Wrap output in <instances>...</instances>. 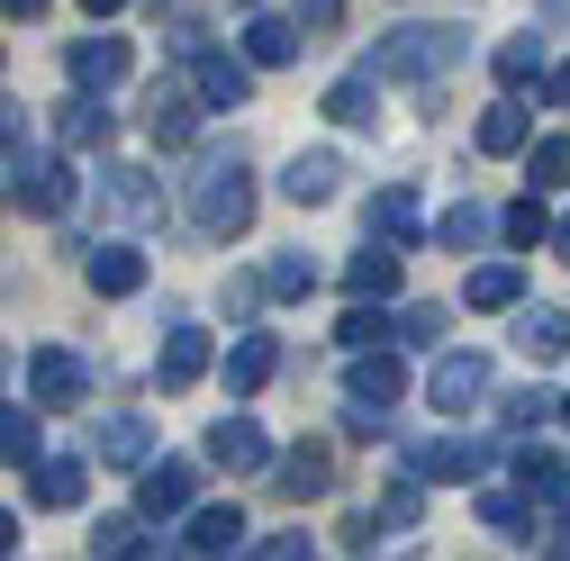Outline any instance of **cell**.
I'll list each match as a JSON object with an SVG mask.
<instances>
[{"mask_svg": "<svg viewBox=\"0 0 570 561\" xmlns=\"http://www.w3.org/2000/svg\"><path fill=\"white\" fill-rule=\"evenodd\" d=\"M299 37H308L299 19H254V28H245V63H291Z\"/></svg>", "mask_w": 570, "mask_h": 561, "instance_id": "obj_23", "label": "cell"}, {"mask_svg": "<svg viewBox=\"0 0 570 561\" xmlns=\"http://www.w3.org/2000/svg\"><path fill=\"white\" fill-rule=\"evenodd\" d=\"M190 499H199V471L190 462H155V453L136 462V508H146V516H181Z\"/></svg>", "mask_w": 570, "mask_h": 561, "instance_id": "obj_6", "label": "cell"}, {"mask_svg": "<svg viewBox=\"0 0 570 561\" xmlns=\"http://www.w3.org/2000/svg\"><path fill=\"white\" fill-rule=\"evenodd\" d=\"M109 181V208H118V218H164V190L146 181V173H100Z\"/></svg>", "mask_w": 570, "mask_h": 561, "instance_id": "obj_24", "label": "cell"}, {"mask_svg": "<svg viewBox=\"0 0 570 561\" xmlns=\"http://www.w3.org/2000/svg\"><path fill=\"white\" fill-rule=\"evenodd\" d=\"M100 462H118V471L146 462V416H109L100 426Z\"/></svg>", "mask_w": 570, "mask_h": 561, "instance_id": "obj_30", "label": "cell"}, {"mask_svg": "<svg viewBox=\"0 0 570 561\" xmlns=\"http://www.w3.org/2000/svg\"><path fill=\"white\" fill-rule=\"evenodd\" d=\"M462 299H471V308H517V299H525V272H517V263H480V272L462 280Z\"/></svg>", "mask_w": 570, "mask_h": 561, "instance_id": "obj_22", "label": "cell"}, {"mask_svg": "<svg viewBox=\"0 0 570 561\" xmlns=\"http://www.w3.org/2000/svg\"><path fill=\"white\" fill-rule=\"evenodd\" d=\"M480 155H525V109H517V100H498V109L480 118Z\"/></svg>", "mask_w": 570, "mask_h": 561, "instance_id": "obj_27", "label": "cell"}, {"mask_svg": "<svg viewBox=\"0 0 570 561\" xmlns=\"http://www.w3.org/2000/svg\"><path fill=\"white\" fill-rule=\"evenodd\" d=\"M82 10H91V19H109V10H127V0H82Z\"/></svg>", "mask_w": 570, "mask_h": 561, "instance_id": "obj_50", "label": "cell"}, {"mask_svg": "<svg viewBox=\"0 0 570 561\" xmlns=\"http://www.w3.org/2000/svg\"><path fill=\"white\" fill-rule=\"evenodd\" d=\"M498 227H508V245H517V254L552 236V218H543V199H534V190H525V199H517V208H508V218H498Z\"/></svg>", "mask_w": 570, "mask_h": 561, "instance_id": "obj_36", "label": "cell"}, {"mask_svg": "<svg viewBox=\"0 0 570 561\" xmlns=\"http://www.w3.org/2000/svg\"><path fill=\"white\" fill-rule=\"evenodd\" d=\"M480 516H489L498 534H534V489H489Z\"/></svg>", "mask_w": 570, "mask_h": 561, "instance_id": "obj_29", "label": "cell"}, {"mask_svg": "<svg viewBox=\"0 0 570 561\" xmlns=\"http://www.w3.org/2000/svg\"><path fill=\"white\" fill-rule=\"evenodd\" d=\"M82 489H91V462H73V453H37V508H82Z\"/></svg>", "mask_w": 570, "mask_h": 561, "instance_id": "obj_18", "label": "cell"}, {"mask_svg": "<svg viewBox=\"0 0 570 561\" xmlns=\"http://www.w3.org/2000/svg\"><path fill=\"white\" fill-rule=\"evenodd\" d=\"M344 19V0H299V28H335Z\"/></svg>", "mask_w": 570, "mask_h": 561, "instance_id": "obj_45", "label": "cell"}, {"mask_svg": "<svg viewBox=\"0 0 570 561\" xmlns=\"http://www.w3.org/2000/svg\"><path fill=\"white\" fill-rule=\"evenodd\" d=\"M146 136H155L164 155H173V146H190V136H199V100H190V91H173V82H155V100H146Z\"/></svg>", "mask_w": 570, "mask_h": 561, "instance_id": "obj_15", "label": "cell"}, {"mask_svg": "<svg viewBox=\"0 0 570 561\" xmlns=\"http://www.w3.org/2000/svg\"><path fill=\"white\" fill-rule=\"evenodd\" d=\"M91 552H100V561H127V552H164V543H146L136 516H100V525H91Z\"/></svg>", "mask_w": 570, "mask_h": 561, "instance_id": "obj_28", "label": "cell"}, {"mask_svg": "<svg viewBox=\"0 0 570 561\" xmlns=\"http://www.w3.org/2000/svg\"><path fill=\"white\" fill-rule=\"evenodd\" d=\"M272 489H281V499H326V489H335V444H291V453H281V471H272Z\"/></svg>", "mask_w": 570, "mask_h": 561, "instance_id": "obj_9", "label": "cell"}, {"mask_svg": "<svg viewBox=\"0 0 570 561\" xmlns=\"http://www.w3.org/2000/svg\"><path fill=\"white\" fill-rule=\"evenodd\" d=\"M517 344H525L534 363H561V354H570V317H561V308H525V317H517Z\"/></svg>", "mask_w": 570, "mask_h": 561, "instance_id": "obj_20", "label": "cell"}, {"mask_svg": "<svg viewBox=\"0 0 570 561\" xmlns=\"http://www.w3.org/2000/svg\"><path fill=\"white\" fill-rule=\"evenodd\" d=\"M263 291H272V299H308V291H317V263H308V254H281V263L263 272Z\"/></svg>", "mask_w": 570, "mask_h": 561, "instance_id": "obj_33", "label": "cell"}, {"mask_svg": "<svg viewBox=\"0 0 570 561\" xmlns=\"http://www.w3.org/2000/svg\"><path fill=\"white\" fill-rule=\"evenodd\" d=\"M480 398H489V354H444L435 363V407L444 416H471Z\"/></svg>", "mask_w": 570, "mask_h": 561, "instance_id": "obj_12", "label": "cell"}, {"mask_svg": "<svg viewBox=\"0 0 570 561\" xmlns=\"http://www.w3.org/2000/svg\"><path fill=\"white\" fill-rule=\"evenodd\" d=\"M208 462H227V471H263V462H272V435L254 426V416H218V426H208Z\"/></svg>", "mask_w": 570, "mask_h": 561, "instance_id": "obj_14", "label": "cell"}, {"mask_svg": "<svg viewBox=\"0 0 570 561\" xmlns=\"http://www.w3.org/2000/svg\"><path fill=\"white\" fill-rule=\"evenodd\" d=\"M63 73H73V91H109V82H127V37H73Z\"/></svg>", "mask_w": 570, "mask_h": 561, "instance_id": "obj_11", "label": "cell"}, {"mask_svg": "<svg viewBox=\"0 0 570 561\" xmlns=\"http://www.w3.org/2000/svg\"><path fill=\"white\" fill-rule=\"evenodd\" d=\"M552 245H561V263H570V218H561V227H552Z\"/></svg>", "mask_w": 570, "mask_h": 561, "instance_id": "obj_51", "label": "cell"}, {"mask_svg": "<svg viewBox=\"0 0 570 561\" xmlns=\"http://www.w3.org/2000/svg\"><path fill=\"white\" fill-rule=\"evenodd\" d=\"M407 471H416V480H480V471H489V444H471V435L416 444V453H407Z\"/></svg>", "mask_w": 570, "mask_h": 561, "instance_id": "obj_13", "label": "cell"}, {"mask_svg": "<svg viewBox=\"0 0 570 561\" xmlns=\"http://www.w3.org/2000/svg\"><path fill=\"white\" fill-rule=\"evenodd\" d=\"M552 416H561L552 390H517V398H508V426H517V435H525V426H552Z\"/></svg>", "mask_w": 570, "mask_h": 561, "instance_id": "obj_37", "label": "cell"}, {"mask_svg": "<svg viewBox=\"0 0 570 561\" xmlns=\"http://www.w3.org/2000/svg\"><path fill=\"white\" fill-rule=\"evenodd\" d=\"M0 155H19V109L0 100Z\"/></svg>", "mask_w": 570, "mask_h": 561, "instance_id": "obj_46", "label": "cell"}, {"mask_svg": "<svg viewBox=\"0 0 570 561\" xmlns=\"http://www.w3.org/2000/svg\"><path fill=\"white\" fill-rule=\"evenodd\" d=\"M416 489H425V480H399V489H381V525H407V516H416Z\"/></svg>", "mask_w": 570, "mask_h": 561, "instance_id": "obj_40", "label": "cell"}, {"mask_svg": "<svg viewBox=\"0 0 570 561\" xmlns=\"http://www.w3.org/2000/svg\"><path fill=\"white\" fill-rule=\"evenodd\" d=\"M28 398L37 407H82L91 398V363L63 354V344H37V354H28Z\"/></svg>", "mask_w": 570, "mask_h": 561, "instance_id": "obj_4", "label": "cell"}, {"mask_svg": "<svg viewBox=\"0 0 570 561\" xmlns=\"http://www.w3.org/2000/svg\"><path fill=\"white\" fill-rule=\"evenodd\" d=\"M543 499H552V525L570 534V471H552V480H543Z\"/></svg>", "mask_w": 570, "mask_h": 561, "instance_id": "obj_44", "label": "cell"}, {"mask_svg": "<svg viewBox=\"0 0 570 561\" xmlns=\"http://www.w3.org/2000/svg\"><path fill=\"white\" fill-rule=\"evenodd\" d=\"M399 390H407V372H399L390 354H372V344H353V372H344V398H353V407H381V416H390V407H399Z\"/></svg>", "mask_w": 570, "mask_h": 561, "instance_id": "obj_10", "label": "cell"}, {"mask_svg": "<svg viewBox=\"0 0 570 561\" xmlns=\"http://www.w3.org/2000/svg\"><path fill=\"white\" fill-rule=\"evenodd\" d=\"M190 100H199V109H245V100H254V63L227 55V46H199V55H190Z\"/></svg>", "mask_w": 570, "mask_h": 561, "instance_id": "obj_3", "label": "cell"}, {"mask_svg": "<svg viewBox=\"0 0 570 561\" xmlns=\"http://www.w3.org/2000/svg\"><path fill=\"white\" fill-rule=\"evenodd\" d=\"M435 236H444V245H480V236H489V208H471V199H462V208H453V218H444Z\"/></svg>", "mask_w": 570, "mask_h": 561, "instance_id": "obj_38", "label": "cell"}, {"mask_svg": "<svg viewBox=\"0 0 570 561\" xmlns=\"http://www.w3.org/2000/svg\"><path fill=\"white\" fill-rule=\"evenodd\" d=\"M344 280H353V299H390V291H399V254H390V245L353 254V272H344Z\"/></svg>", "mask_w": 570, "mask_h": 561, "instance_id": "obj_25", "label": "cell"}, {"mask_svg": "<svg viewBox=\"0 0 570 561\" xmlns=\"http://www.w3.org/2000/svg\"><path fill=\"white\" fill-rule=\"evenodd\" d=\"M164 390H190L199 372H208V326H190V317H173V335H164Z\"/></svg>", "mask_w": 570, "mask_h": 561, "instance_id": "obj_16", "label": "cell"}, {"mask_svg": "<svg viewBox=\"0 0 570 561\" xmlns=\"http://www.w3.org/2000/svg\"><path fill=\"white\" fill-rule=\"evenodd\" d=\"M0 462H37V416L10 398V407H0Z\"/></svg>", "mask_w": 570, "mask_h": 561, "instance_id": "obj_35", "label": "cell"}, {"mask_svg": "<svg viewBox=\"0 0 570 561\" xmlns=\"http://www.w3.org/2000/svg\"><path fill=\"white\" fill-rule=\"evenodd\" d=\"M55 136H63V155H91V146H109V109H100V91L63 100V109H55Z\"/></svg>", "mask_w": 570, "mask_h": 561, "instance_id": "obj_17", "label": "cell"}, {"mask_svg": "<svg viewBox=\"0 0 570 561\" xmlns=\"http://www.w3.org/2000/svg\"><path fill=\"white\" fill-rule=\"evenodd\" d=\"M471 46H462V28H435V19H407V28H390L381 37V55H372V73H390V82H435V73H453Z\"/></svg>", "mask_w": 570, "mask_h": 561, "instance_id": "obj_2", "label": "cell"}, {"mask_svg": "<svg viewBox=\"0 0 570 561\" xmlns=\"http://www.w3.org/2000/svg\"><path fill=\"white\" fill-rule=\"evenodd\" d=\"M10 552H19V516H10V508H0V561H10Z\"/></svg>", "mask_w": 570, "mask_h": 561, "instance_id": "obj_47", "label": "cell"}, {"mask_svg": "<svg viewBox=\"0 0 570 561\" xmlns=\"http://www.w3.org/2000/svg\"><path fill=\"white\" fill-rule=\"evenodd\" d=\"M245 552H263V561H299V552H308V534H263V543H245Z\"/></svg>", "mask_w": 570, "mask_h": 561, "instance_id": "obj_43", "label": "cell"}, {"mask_svg": "<svg viewBox=\"0 0 570 561\" xmlns=\"http://www.w3.org/2000/svg\"><path fill=\"white\" fill-rule=\"evenodd\" d=\"M82 280L100 299H136V291H146V254H136V245H82Z\"/></svg>", "mask_w": 570, "mask_h": 561, "instance_id": "obj_8", "label": "cell"}, {"mask_svg": "<svg viewBox=\"0 0 570 561\" xmlns=\"http://www.w3.org/2000/svg\"><path fill=\"white\" fill-rule=\"evenodd\" d=\"M335 181H344V155H326V146H317V155H299L291 173H281V190H291L299 208H326V199H335Z\"/></svg>", "mask_w": 570, "mask_h": 561, "instance_id": "obj_19", "label": "cell"}, {"mask_svg": "<svg viewBox=\"0 0 570 561\" xmlns=\"http://www.w3.org/2000/svg\"><path fill=\"white\" fill-rule=\"evenodd\" d=\"M190 227L218 236V245L254 227V173H245V155H208V164H199V181H190Z\"/></svg>", "mask_w": 570, "mask_h": 561, "instance_id": "obj_1", "label": "cell"}, {"mask_svg": "<svg viewBox=\"0 0 570 561\" xmlns=\"http://www.w3.org/2000/svg\"><path fill=\"white\" fill-rule=\"evenodd\" d=\"M552 100H561V109H570V63H561V73H552Z\"/></svg>", "mask_w": 570, "mask_h": 561, "instance_id": "obj_49", "label": "cell"}, {"mask_svg": "<svg viewBox=\"0 0 570 561\" xmlns=\"http://www.w3.org/2000/svg\"><path fill=\"white\" fill-rule=\"evenodd\" d=\"M534 73H543V37H508V46H498V82H508V91L517 82L534 91Z\"/></svg>", "mask_w": 570, "mask_h": 561, "instance_id": "obj_32", "label": "cell"}, {"mask_svg": "<svg viewBox=\"0 0 570 561\" xmlns=\"http://www.w3.org/2000/svg\"><path fill=\"white\" fill-rule=\"evenodd\" d=\"M372 236H390V245H407V236H416V199H407L399 181L372 199Z\"/></svg>", "mask_w": 570, "mask_h": 561, "instance_id": "obj_31", "label": "cell"}, {"mask_svg": "<svg viewBox=\"0 0 570 561\" xmlns=\"http://www.w3.org/2000/svg\"><path fill=\"white\" fill-rule=\"evenodd\" d=\"M173 552H245V508L218 499V508H181V543Z\"/></svg>", "mask_w": 570, "mask_h": 561, "instance_id": "obj_7", "label": "cell"}, {"mask_svg": "<svg viewBox=\"0 0 570 561\" xmlns=\"http://www.w3.org/2000/svg\"><path fill=\"white\" fill-rule=\"evenodd\" d=\"M381 326H390L381 308H344V326H335V335H344V344H381Z\"/></svg>", "mask_w": 570, "mask_h": 561, "instance_id": "obj_39", "label": "cell"}, {"mask_svg": "<svg viewBox=\"0 0 570 561\" xmlns=\"http://www.w3.org/2000/svg\"><path fill=\"white\" fill-rule=\"evenodd\" d=\"M525 181H534V190H561V181H570V136H543V146L525 155Z\"/></svg>", "mask_w": 570, "mask_h": 561, "instance_id": "obj_34", "label": "cell"}, {"mask_svg": "<svg viewBox=\"0 0 570 561\" xmlns=\"http://www.w3.org/2000/svg\"><path fill=\"white\" fill-rule=\"evenodd\" d=\"M552 471H561V453H543V444H525V453H517V480H525V489H543Z\"/></svg>", "mask_w": 570, "mask_h": 561, "instance_id": "obj_41", "label": "cell"}, {"mask_svg": "<svg viewBox=\"0 0 570 561\" xmlns=\"http://www.w3.org/2000/svg\"><path fill=\"white\" fill-rule=\"evenodd\" d=\"M272 363H281V344H272V335H245L236 354H227V390H236V398H254V390L272 381Z\"/></svg>", "mask_w": 570, "mask_h": 561, "instance_id": "obj_21", "label": "cell"}, {"mask_svg": "<svg viewBox=\"0 0 570 561\" xmlns=\"http://www.w3.org/2000/svg\"><path fill=\"white\" fill-rule=\"evenodd\" d=\"M399 335H407V344H435V335H444V308H407Z\"/></svg>", "mask_w": 570, "mask_h": 561, "instance_id": "obj_42", "label": "cell"}, {"mask_svg": "<svg viewBox=\"0 0 570 561\" xmlns=\"http://www.w3.org/2000/svg\"><path fill=\"white\" fill-rule=\"evenodd\" d=\"M0 10H10V19H37V10H46V0H0Z\"/></svg>", "mask_w": 570, "mask_h": 561, "instance_id": "obj_48", "label": "cell"}, {"mask_svg": "<svg viewBox=\"0 0 570 561\" xmlns=\"http://www.w3.org/2000/svg\"><path fill=\"white\" fill-rule=\"evenodd\" d=\"M10 199L37 208V218H63V208H73V164H63V155H28L10 173Z\"/></svg>", "mask_w": 570, "mask_h": 561, "instance_id": "obj_5", "label": "cell"}, {"mask_svg": "<svg viewBox=\"0 0 570 561\" xmlns=\"http://www.w3.org/2000/svg\"><path fill=\"white\" fill-rule=\"evenodd\" d=\"M326 118H335V127H372V118H381V109H372V73H344V82L326 91Z\"/></svg>", "mask_w": 570, "mask_h": 561, "instance_id": "obj_26", "label": "cell"}]
</instances>
